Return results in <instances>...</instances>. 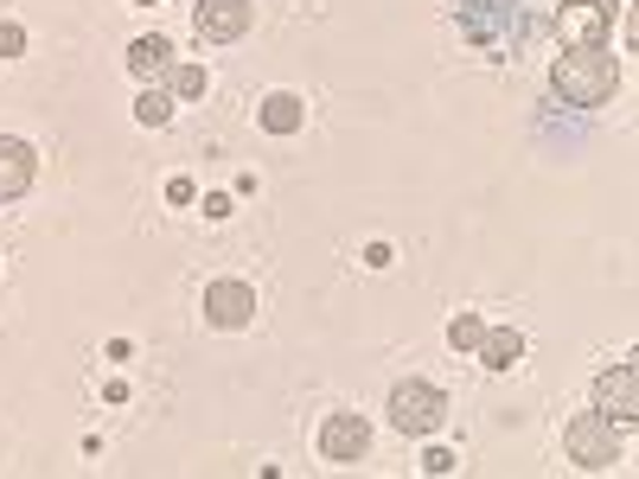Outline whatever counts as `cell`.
Here are the masks:
<instances>
[{
	"label": "cell",
	"mask_w": 639,
	"mask_h": 479,
	"mask_svg": "<svg viewBox=\"0 0 639 479\" xmlns=\"http://www.w3.org/2000/svg\"><path fill=\"white\" fill-rule=\"evenodd\" d=\"M550 90L569 109H601L620 97V58L608 46H562L550 64Z\"/></svg>",
	"instance_id": "cell-1"
},
{
	"label": "cell",
	"mask_w": 639,
	"mask_h": 479,
	"mask_svg": "<svg viewBox=\"0 0 639 479\" xmlns=\"http://www.w3.org/2000/svg\"><path fill=\"white\" fill-rule=\"evenodd\" d=\"M562 448H569V460H576L582 473H608L613 460H620V429H613L601 409H582V416L562 429Z\"/></svg>",
	"instance_id": "cell-2"
},
{
	"label": "cell",
	"mask_w": 639,
	"mask_h": 479,
	"mask_svg": "<svg viewBox=\"0 0 639 479\" xmlns=\"http://www.w3.org/2000/svg\"><path fill=\"white\" fill-rule=\"evenodd\" d=\"M441 422H448V397H441L435 383L409 378L390 390V429L397 435H435Z\"/></svg>",
	"instance_id": "cell-3"
},
{
	"label": "cell",
	"mask_w": 639,
	"mask_h": 479,
	"mask_svg": "<svg viewBox=\"0 0 639 479\" xmlns=\"http://www.w3.org/2000/svg\"><path fill=\"white\" fill-rule=\"evenodd\" d=\"M204 327H218V332H243L256 320V288L250 281H237V276H224V281H204Z\"/></svg>",
	"instance_id": "cell-4"
},
{
	"label": "cell",
	"mask_w": 639,
	"mask_h": 479,
	"mask_svg": "<svg viewBox=\"0 0 639 479\" xmlns=\"http://www.w3.org/2000/svg\"><path fill=\"white\" fill-rule=\"evenodd\" d=\"M595 409L608 416L613 429H633L639 422V371H633V358H620V365H608V371L595 378Z\"/></svg>",
	"instance_id": "cell-5"
},
{
	"label": "cell",
	"mask_w": 639,
	"mask_h": 479,
	"mask_svg": "<svg viewBox=\"0 0 639 479\" xmlns=\"http://www.w3.org/2000/svg\"><path fill=\"white\" fill-rule=\"evenodd\" d=\"M256 26V0H199L192 7V32L204 46H237Z\"/></svg>",
	"instance_id": "cell-6"
},
{
	"label": "cell",
	"mask_w": 639,
	"mask_h": 479,
	"mask_svg": "<svg viewBox=\"0 0 639 479\" xmlns=\"http://www.w3.org/2000/svg\"><path fill=\"white\" fill-rule=\"evenodd\" d=\"M371 455V422L358 416V409H332L327 422H320V460L332 467H352V460Z\"/></svg>",
	"instance_id": "cell-7"
},
{
	"label": "cell",
	"mask_w": 639,
	"mask_h": 479,
	"mask_svg": "<svg viewBox=\"0 0 639 479\" xmlns=\"http://www.w3.org/2000/svg\"><path fill=\"white\" fill-rule=\"evenodd\" d=\"M608 26H613L608 0H562L557 39H562V46H608Z\"/></svg>",
	"instance_id": "cell-8"
},
{
	"label": "cell",
	"mask_w": 639,
	"mask_h": 479,
	"mask_svg": "<svg viewBox=\"0 0 639 479\" xmlns=\"http://www.w3.org/2000/svg\"><path fill=\"white\" fill-rule=\"evenodd\" d=\"M32 179H39V153H32V141L0 134V204L26 199V192H32Z\"/></svg>",
	"instance_id": "cell-9"
},
{
	"label": "cell",
	"mask_w": 639,
	"mask_h": 479,
	"mask_svg": "<svg viewBox=\"0 0 639 479\" xmlns=\"http://www.w3.org/2000/svg\"><path fill=\"white\" fill-rule=\"evenodd\" d=\"M173 64H179V58H173V46H167L160 32H141V39L128 46V77H141V83H160Z\"/></svg>",
	"instance_id": "cell-10"
},
{
	"label": "cell",
	"mask_w": 639,
	"mask_h": 479,
	"mask_svg": "<svg viewBox=\"0 0 639 479\" xmlns=\"http://www.w3.org/2000/svg\"><path fill=\"white\" fill-rule=\"evenodd\" d=\"M256 122H262V134H301V128H307V102L294 97V90H269L262 109H256Z\"/></svg>",
	"instance_id": "cell-11"
},
{
	"label": "cell",
	"mask_w": 639,
	"mask_h": 479,
	"mask_svg": "<svg viewBox=\"0 0 639 479\" xmlns=\"http://www.w3.org/2000/svg\"><path fill=\"white\" fill-rule=\"evenodd\" d=\"M473 358H480L486 371H511V365L525 358V332L518 327H486L480 346H473Z\"/></svg>",
	"instance_id": "cell-12"
},
{
	"label": "cell",
	"mask_w": 639,
	"mask_h": 479,
	"mask_svg": "<svg viewBox=\"0 0 639 479\" xmlns=\"http://www.w3.org/2000/svg\"><path fill=\"white\" fill-rule=\"evenodd\" d=\"M134 122H141V128H167V122H173V90L148 83V90L134 97Z\"/></svg>",
	"instance_id": "cell-13"
},
{
	"label": "cell",
	"mask_w": 639,
	"mask_h": 479,
	"mask_svg": "<svg viewBox=\"0 0 639 479\" xmlns=\"http://www.w3.org/2000/svg\"><path fill=\"white\" fill-rule=\"evenodd\" d=\"M204 83H211V77H204V64H173V71H167V90H173V102L204 97Z\"/></svg>",
	"instance_id": "cell-14"
},
{
	"label": "cell",
	"mask_w": 639,
	"mask_h": 479,
	"mask_svg": "<svg viewBox=\"0 0 639 479\" xmlns=\"http://www.w3.org/2000/svg\"><path fill=\"white\" fill-rule=\"evenodd\" d=\"M480 332H486V320L460 307L455 320H448V346H455V352H473V346H480Z\"/></svg>",
	"instance_id": "cell-15"
},
{
	"label": "cell",
	"mask_w": 639,
	"mask_h": 479,
	"mask_svg": "<svg viewBox=\"0 0 639 479\" xmlns=\"http://www.w3.org/2000/svg\"><path fill=\"white\" fill-rule=\"evenodd\" d=\"M26 51V26L20 20H0V58H20Z\"/></svg>",
	"instance_id": "cell-16"
},
{
	"label": "cell",
	"mask_w": 639,
	"mask_h": 479,
	"mask_svg": "<svg viewBox=\"0 0 639 479\" xmlns=\"http://www.w3.org/2000/svg\"><path fill=\"white\" fill-rule=\"evenodd\" d=\"M460 460H455V448H429V455H422V473H455Z\"/></svg>",
	"instance_id": "cell-17"
},
{
	"label": "cell",
	"mask_w": 639,
	"mask_h": 479,
	"mask_svg": "<svg viewBox=\"0 0 639 479\" xmlns=\"http://www.w3.org/2000/svg\"><path fill=\"white\" fill-rule=\"evenodd\" d=\"M167 199H173V204H192V199H199V186H192L186 173H173V179H167Z\"/></svg>",
	"instance_id": "cell-18"
},
{
	"label": "cell",
	"mask_w": 639,
	"mask_h": 479,
	"mask_svg": "<svg viewBox=\"0 0 639 479\" xmlns=\"http://www.w3.org/2000/svg\"><path fill=\"white\" fill-rule=\"evenodd\" d=\"M365 262H371V269H390V262H397V250H390V243H365Z\"/></svg>",
	"instance_id": "cell-19"
},
{
	"label": "cell",
	"mask_w": 639,
	"mask_h": 479,
	"mask_svg": "<svg viewBox=\"0 0 639 479\" xmlns=\"http://www.w3.org/2000/svg\"><path fill=\"white\" fill-rule=\"evenodd\" d=\"M204 218H230V192H204Z\"/></svg>",
	"instance_id": "cell-20"
},
{
	"label": "cell",
	"mask_w": 639,
	"mask_h": 479,
	"mask_svg": "<svg viewBox=\"0 0 639 479\" xmlns=\"http://www.w3.org/2000/svg\"><path fill=\"white\" fill-rule=\"evenodd\" d=\"M128 7H160V0H128Z\"/></svg>",
	"instance_id": "cell-21"
}]
</instances>
